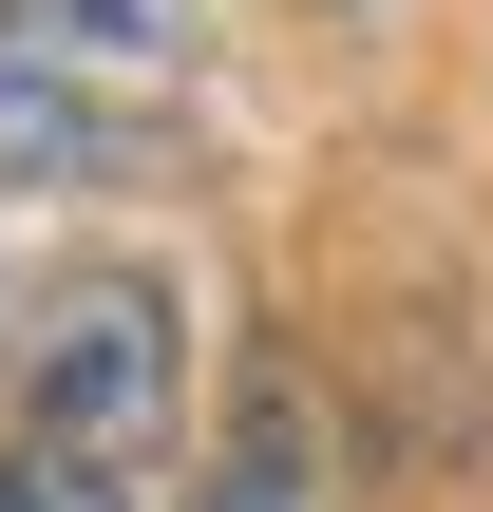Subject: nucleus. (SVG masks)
<instances>
[{
  "label": "nucleus",
  "instance_id": "obj_1",
  "mask_svg": "<svg viewBox=\"0 0 493 512\" xmlns=\"http://www.w3.org/2000/svg\"><path fill=\"white\" fill-rule=\"evenodd\" d=\"M190 437V304L152 266H76L0 399V512H171Z\"/></svg>",
  "mask_w": 493,
  "mask_h": 512
},
{
  "label": "nucleus",
  "instance_id": "obj_2",
  "mask_svg": "<svg viewBox=\"0 0 493 512\" xmlns=\"http://www.w3.org/2000/svg\"><path fill=\"white\" fill-rule=\"evenodd\" d=\"M190 133L171 0H0V190H133Z\"/></svg>",
  "mask_w": 493,
  "mask_h": 512
},
{
  "label": "nucleus",
  "instance_id": "obj_3",
  "mask_svg": "<svg viewBox=\"0 0 493 512\" xmlns=\"http://www.w3.org/2000/svg\"><path fill=\"white\" fill-rule=\"evenodd\" d=\"M190 512H342V418H323V380L266 342L247 361V399H228V456L190 475Z\"/></svg>",
  "mask_w": 493,
  "mask_h": 512
}]
</instances>
